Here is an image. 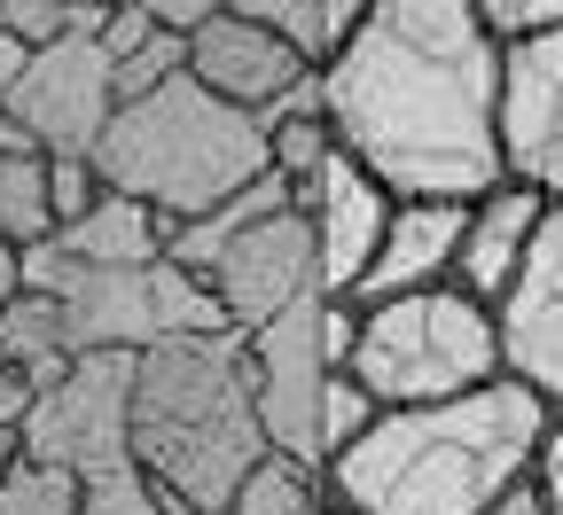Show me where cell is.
Returning <instances> with one entry per match:
<instances>
[{"instance_id":"7c38bea8","label":"cell","mask_w":563,"mask_h":515,"mask_svg":"<svg viewBox=\"0 0 563 515\" xmlns=\"http://www.w3.org/2000/svg\"><path fill=\"white\" fill-rule=\"evenodd\" d=\"M493 149H501V180L532 188L540 203H563V32L501 47Z\"/></svg>"},{"instance_id":"44dd1931","label":"cell","mask_w":563,"mask_h":515,"mask_svg":"<svg viewBox=\"0 0 563 515\" xmlns=\"http://www.w3.org/2000/svg\"><path fill=\"white\" fill-rule=\"evenodd\" d=\"M220 515H329V492H321V477H306L290 461H258Z\"/></svg>"},{"instance_id":"2e32d148","label":"cell","mask_w":563,"mask_h":515,"mask_svg":"<svg viewBox=\"0 0 563 515\" xmlns=\"http://www.w3.org/2000/svg\"><path fill=\"white\" fill-rule=\"evenodd\" d=\"M462 211L470 203H391L384 243L361 273L344 305H384V298H415V289H439L454 273V243H462Z\"/></svg>"},{"instance_id":"7402d4cb","label":"cell","mask_w":563,"mask_h":515,"mask_svg":"<svg viewBox=\"0 0 563 515\" xmlns=\"http://www.w3.org/2000/svg\"><path fill=\"white\" fill-rule=\"evenodd\" d=\"M0 515H79V477L40 469V461H9V477H0Z\"/></svg>"},{"instance_id":"7a4b0ae2","label":"cell","mask_w":563,"mask_h":515,"mask_svg":"<svg viewBox=\"0 0 563 515\" xmlns=\"http://www.w3.org/2000/svg\"><path fill=\"white\" fill-rule=\"evenodd\" d=\"M548 406L517 383H485L439 406H384L321 469L329 507L344 515H485L532 477Z\"/></svg>"},{"instance_id":"8fae6325","label":"cell","mask_w":563,"mask_h":515,"mask_svg":"<svg viewBox=\"0 0 563 515\" xmlns=\"http://www.w3.org/2000/svg\"><path fill=\"white\" fill-rule=\"evenodd\" d=\"M196 281H203V298L220 305V321H228L235 336H251V328H266L274 313H290V305L321 298L306 219H298L290 203L266 211V219H251L243 235H228V250L211 258Z\"/></svg>"},{"instance_id":"4fadbf2b","label":"cell","mask_w":563,"mask_h":515,"mask_svg":"<svg viewBox=\"0 0 563 515\" xmlns=\"http://www.w3.org/2000/svg\"><path fill=\"white\" fill-rule=\"evenodd\" d=\"M188 79H196L203 94H220L228 110H243V117H266V110L290 102L313 70L282 47L266 24H251L235 0H220V16L188 40Z\"/></svg>"},{"instance_id":"4316f807","label":"cell","mask_w":563,"mask_h":515,"mask_svg":"<svg viewBox=\"0 0 563 515\" xmlns=\"http://www.w3.org/2000/svg\"><path fill=\"white\" fill-rule=\"evenodd\" d=\"M532 492H540L548 515H563V414H548V437L532 454Z\"/></svg>"},{"instance_id":"ffe728a7","label":"cell","mask_w":563,"mask_h":515,"mask_svg":"<svg viewBox=\"0 0 563 515\" xmlns=\"http://www.w3.org/2000/svg\"><path fill=\"white\" fill-rule=\"evenodd\" d=\"M47 165H40V149L16 133V117L0 110V243L9 250H32L40 235H47Z\"/></svg>"},{"instance_id":"4dcf8cb0","label":"cell","mask_w":563,"mask_h":515,"mask_svg":"<svg viewBox=\"0 0 563 515\" xmlns=\"http://www.w3.org/2000/svg\"><path fill=\"white\" fill-rule=\"evenodd\" d=\"M24 63H32V55H24V47H16L9 32H0V102L16 94V79H24Z\"/></svg>"},{"instance_id":"f546056e","label":"cell","mask_w":563,"mask_h":515,"mask_svg":"<svg viewBox=\"0 0 563 515\" xmlns=\"http://www.w3.org/2000/svg\"><path fill=\"white\" fill-rule=\"evenodd\" d=\"M485 515H548V507H540V492H532V477H525V484H509L501 500H493Z\"/></svg>"},{"instance_id":"1f68e13d","label":"cell","mask_w":563,"mask_h":515,"mask_svg":"<svg viewBox=\"0 0 563 515\" xmlns=\"http://www.w3.org/2000/svg\"><path fill=\"white\" fill-rule=\"evenodd\" d=\"M16 289H24V281H16V250H9V243H0V313H9V305H16Z\"/></svg>"},{"instance_id":"30bf717a","label":"cell","mask_w":563,"mask_h":515,"mask_svg":"<svg viewBox=\"0 0 563 515\" xmlns=\"http://www.w3.org/2000/svg\"><path fill=\"white\" fill-rule=\"evenodd\" d=\"M493 344H501V383L563 414V203L540 211L517 281L493 298Z\"/></svg>"},{"instance_id":"9a60e30c","label":"cell","mask_w":563,"mask_h":515,"mask_svg":"<svg viewBox=\"0 0 563 515\" xmlns=\"http://www.w3.org/2000/svg\"><path fill=\"white\" fill-rule=\"evenodd\" d=\"M540 195L532 188H517V180H501V188H485L470 211H462V243H454V273H446V289H462L470 305H485L493 313V298L517 281V266H525V250H532V227H540Z\"/></svg>"},{"instance_id":"5bb4252c","label":"cell","mask_w":563,"mask_h":515,"mask_svg":"<svg viewBox=\"0 0 563 515\" xmlns=\"http://www.w3.org/2000/svg\"><path fill=\"white\" fill-rule=\"evenodd\" d=\"M298 219H306V235H313V281H321V298H352L361 289V273H368V258H376V243H384V219H391V195L352 165L344 149L321 165V180L306 188V203H298Z\"/></svg>"},{"instance_id":"d4e9b609","label":"cell","mask_w":563,"mask_h":515,"mask_svg":"<svg viewBox=\"0 0 563 515\" xmlns=\"http://www.w3.org/2000/svg\"><path fill=\"white\" fill-rule=\"evenodd\" d=\"M368 422H376L368 391H361V383H344V376H329V391H321V422H313V437H321V469H329Z\"/></svg>"},{"instance_id":"603a6c76","label":"cell","mask_w":563,"mask_h":515,"mask_svg":"<svg viewBox=\"0 0 563 515\" xmlns=\"http://www.w3.org/2000/svg\"><path fill=\"white\" fill-rule=\"evenodd\" d=\"M470 16L493 47H532V40L563 32V0H470Z\"/></svg>"},{"instance_id":"83f0119b","label":"cell","mask_w":563,"mask_h":515,"mask_svg":"<svg viewBox=\"0 0 563 515\" xmlns=\"http://www.w3.org/2000/svg\"><path fill=\"white\" fill-rule=\"evenodd\" d=\"M141 9H150V24H157V32H173V40H196L211 16H220V0H141Z\"/></svg>"},{"instance_id":"d6a6232c","label":"cell","mask_w":563,"mask_h":515,"mask_svg":"<svg viewBox=\"0 0 563 515\" xmlns=\"http://www.w3.org/2000/svg\"><path fill=\"white\" fill-rule=\"evenodd\" d=\"M329 515H344V507H329Z\"/></svg>"},{"instance_id":"277c9868","label":"cell","mask_w":563,"mask_h":515,"mask_svg":"<svg viewBox=\"0 0 563 515\" xmlns=\"http://www.w3.org/2000/svg\"><path fill=\"white\" fill-rule=\"evenodd\" d=\"M87 165L110 195L157 211L165 227H188V219L220 211V203H235L243 188L266 180V125L228 110L220 94H203L180 70L157 94L110 110Z\"/></svg>"},{"instance_id":"484cf974","label":"cell","mask_w":563,"mask_h":515,"mask_svg":"<svg viewBox=\"0 0 563 515\" xmlns=\"http://www.w3.org/2000/svg\"><path fill=\"white\" fill-rule=\"evenodd\" d=\"M79 515H165V507H157L150 484H141V469H110V477L79 484Z\"/></svg>"},{"instance_id":"cb8c5ba5","label":"cell","mask_w":563,"mask_h":515,"mask_svg":"<svg viewBox=\"0 0 563 515\" xmlns=\"http://www.w3.org/2000/svg\"><path fill=\"white\" fill-rule=\"evenodd\" d=\"M40 165H47V180H40V188H47V235L70 227V219H87V211L102 203V180H95L87 157H40Z\"/></svg>"},{"instance_id":"3957f363","label":"cell","mask_w":563,"mask_h":515,"mask_svg":"<svg viewBox=\"0 0 563 515\" xmlns=\"http://www.w3.org/2000/svg\"><path fill=\"white\" fill-rule=\"evenodd\" d=\"M258 461L274 454L235 328L173 336L133 359V469L165 515H220Z\"/></svg>"},{"instance_id":"5b68a950","label":"cell","mask_w":563,"mask_h":515,"mask_svg":"<svg viewBox=\"0 0 563 515\" xmlns=\"http://www.w3.org/2000/svg\"><path fill=\"white\" fill-rule=\"evenodd\" d=\"M344 383H361L368 406H439L462 391L501 383V344H493V313L470 305L462 289H415V298L352 305V351Z\"/></svg>"},{"instance_id":"ba28073f","label":"cell","mask_w":563,"mask_h":515,"mask_svg":"<svg viewBox=\"0 0 563 515\" xmlns=\"http://www.w3.org/2000/svg\"><path fill=\"white\" fill-rule=\"evenodd\" d=\"M16 461L63 469V477H110L133 469V359L79 351L16 422Z\"/></svg>"},{"instance_id":"ac0fdd59","label":"cell","mask_w":563,"mask_h":515,"mask_svg":"<svg viewBox=\"0 0 563 515\" xmlns=\"http://www.w3.org/2000/svg\"><path fill=\"white\" fill-rule=\"evenodd\" d=\"M251 24H266L282 47H290L306 70H329L344 55V40L361 32V9L368 0H235Z\"/></svg>"},{"instance_id":"f1b7e54d","label":"cell","mask_w":563,"mask_h":515,"mask_svg":"<svg viewBox=\"0 0 563 515\" xmlns=\"http://www.w3.org/2000/svg\"><path fill=\"white\" fill-rule=\"evenodd\" d=\"M24 406H32L24 376H9V367H0V429H9V437H16V422H24Z\"/></svg>"},{"instance_id":"8992f818","label":"cell","mask_w":563,"mask_h":515,"mask_svg":"<svg viewBox=\"0 0 563 515\" xmlns=\"http://www.w3.org/2000/svg\"><path fill=\"white\" fill-rule=\"evenodd\" d=\"M16 281L63 313L70 351L141 359V351H157V344H173V336L228 328L220 305L203 298V281L180 273L173 258H157V266H70V258L40 235L32 250H16Z\"/></svg>"},{"instance_id":"52a82bcc","label":"cell","mask_w":563,"mask_h":515,"mask_svg":"<svg viewBox=\"0 0 563 515\" xmlns=\"http://www.w3.org/2000/svg\"><path fill=\"white\" fill-rule=\"evenodd\" d=\"M344 351H352V305H336V298H306V305L274 313L266 328L243 336L266 454L290 461V469H306V477H321V437H313V422H321L329 376H344Z\"/></svg>"},{"instance_id":"e0dca14e","label":"cell","mask_w":563,"mask_h":515,"mask_svg":"<svg viewBox=\"0 0 563 515\" xmlns=\"http://www.w3.org/2000/svg\"><path fill=\"white\" fill-rule=\"evenodd\" d=\"M165 219L157 211H141V203H125V195H110L102 188V203L87 211V219H70V227H55L47 243L70 258V266H157L165 258Z\"/></svg>"},{"instance_id":"d6986e66","label":"cell","mask_w":563,"mask_h":515,"mask_svg":"<svg viewBox=\"0 0 563 515\" xmlns=\"http://www.w3.org/2000/svg\"><path fill=\"white\" fill-rule=\"evenodd\" d=\"M70 359H79V351H70L63 313H55L47 298H32V289H16V305L0 313V367H9V376H24V391L40 399L47 383H63Z\"/></svg>"},{"instance_id":"9c48e42d","label":"cell","mask_w":563,"mask_h":515,"mask_svg":"<svg viewBox=\"0 0 563 515\" xmlns=\"http://www.w3.org/2000/svg\"><path fill=\"white\" fill-rule=\"evenodd\" d=\"M95 32H102V24L63 32L55 47H40V55L24 63L16 94L0 102L40 157H95V141H102V125H110V110H118V94H110V55H102Z\"/></svg>"},{"instance_id":"6da1fadb","label":"cell","mask_w":563,"mask_h":515,"mask_svg":"<svg viewBox=\"0 0 563 515\" xmlns=\"http://www.w3.org/2000/svg\"><path fill=\"white\" fill-rule=\"evenodd\" d=\"M313 94L336 149L391 203H477L501 188V47L470 0H368L344 55L313 70Z\"/></svg>"}]
</instances>
